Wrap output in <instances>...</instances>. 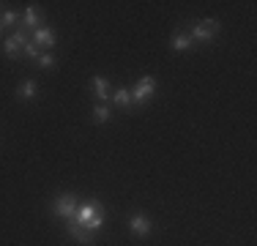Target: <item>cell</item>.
<instances>
[{"label":"cell","instance_id":"cell-1","mask_svg":"<svg viewBox=\"0 0 257 246\" xmlns=\"http://www.w3.org/2000/svg\"><path fill=\"white\" fill-rule=\"evenodd\" d=\"M74 221L79 227L90 232H99L104 227V208L99 205V200H88V202H79L77 213H74Z\"/></svg>","mask_w":257,"mask_h":246},{"label":"cell","instance_id":"cell-2","mask_svg":"<svg viewBox=\"0 0 257 246\" xmlns=\"http://www.w3.org/2000/svg\"><path fill=\"white\" fill-rule=\"evenodd\" d=\"M219 30H222L219 20H200V22L192 25V30H189V39H192V41H200V44H211V41L219 36Z\"/></svg>","mask_w":257,"mask_h":246},{"label":"cell","instance_id":"cell-3","mask_svg":"<svg viewBox=\"0 0 257 246\" xmlns=\"http://www.w3.org/2000/svg\"><path fill=\"white\" fill-rule=\"evenodd\" d=\"M128 93H132V104H137V107L148 104L156 96V77H143Z\"/></svg>","mask_w":257,"mask_h":246},{"label":"cell","instance_id":"cell-4","mask_svg":"<svg viewBox=\"0 0 257 246\" xmlns=\"http://www.w3.org/2000/svg\"><path fill=\"white\" fill-rule=\"evenodd\" d=\"M77 208H79L77 194H58V197H55V202H52V213H55V216H60L63 221L66 219H74Z\"/></svg>","mask_w":257,"mask_h":246},{"label":"cell","instance_id":"cell-5","mask_svg":"<svg viewBox=\"0 0 257 246\" xmlns=\"http://www.w3.org/2000/svg\"><path fill=\"white\" fill-rule=\"evenodd\" d=\"M66 232H69V235L74 238L77 243H82V246H93V243H96V232L79 227L74 219H66Z\"/></svg>","mask_w":257,"mask_h":246},{"label":"cell","instance_id":"cell-6","mask_svg":"<svg viewBox=\"0 0 257 246\" xmlns=\"http://www.w3.org/2000/svg\"><path fill=\"white\" fill-rule=\"evenodd\" d=\"M128 230H132L134 235L145 238V235L154 232V221L145 216V213H134V216H128Z\"/></svg>","mask_w":257,"mask_h":246},{"label":"cell","instance_id":"cell-7","mask_svg":"<svg viewBox=\"0 0 257 246\" xmlns=\"http://www.w3.org/2000/svg\"><path fill=\"white\" fill-rule=\"evenodd\" d=\"M30 41H33L39 49H50V47H55V41H58V39H55V30L52 28L41 25V28L33 30V39H30Z\"/></svg>","mask_w":257,"mask_h":246},{"label":"cell","instance_id":"cell-8","mask_svg":"<svg viewBox=\"0 0 257 246\" xmlns=\"http://www.w3.org/2000/svg\"><path fill=\"white\" fill-rule=\"evenodd\" d=\"M90 88H93V96H96V101H99V104H107L109 96H112V90H109V82H107L104 77H99V74L90 79Z\"/></svg>","mask_w":257,"mask_h":246},{"label":"cell","instance_id":"cell-9","mask_svg":"<svg viewBox=\"0 0 257 246\" xmlns=\"http://www.w3.org/2000/svg\"><path fill=\"white\" fill-rule=\"evenodd\" d=\"M41 25H44V22H41V17H39V9H36V6H28V9H25V17H22V22H20V28L30 33V30L41 28Z\"/></svg>","mask_w":257,"mask_h":246},{"label":"cell","instance_id":"cell-10","mask_svg":"<svg viewBox=\"0 0 257 246\" xmlns=\"http://www.w3.org/2000/svg\"><path fill=\"white\" fill-rule=\"evenodd\" d=\"M36 93H39V85H36V79H25V82L17 85V98H20V101H33Z\"/></svg>","mask_w":257,"mask_h":246},{"label":"cell","instance_id":"cell-11","mask_svg":"<svg viewBox=\"0 0 257 246\" xmlns=\"http://www.w3.org/2000/svg\"><path fill=\"white\" fill-rule=\"evenodd\" d=\"M194 41L189 39V33H173V39H170V47H173V52H186V49H192Z\"/></svg>","mask_w":257,"mask_h":246},{"label":"cell","instance_id":"cell-12","mask_svg":"<svg viewBox=\"0 0 257 246\" xmlns=\"http://www.w3.org/2000/svg\"><path fill=\"white\" fill-rule=\"evenodd\" d=\"M112 101L118 104L120 109H128V107H132V93H128V88H118V90H115V93H112Z\"/></svg>","mask_w":257,"mask_h":246},{"label":"cell","instance_id":"cell-13","mask_svg":"<svg viewBox=\"0 0 257 246\" xmlns=\"http://www.w3.org/2000/svg\"><path fill=\"white\" fill-rule=\"evenodd\" d=\"M109 118H112V112H109L107 104H96V107H93V120L96 123H107Z\"/></svg>","mask_w":257,"mask_h":246},{"label":"cell","instance_id":"cell-14","mask_svg":"<svg viewBox=\"0 0 257 246\" xmlns=\"http://www.w3.org/2000/svg\"><path fill=\"white\" fill-rule=\"evenodd\" d=\"M22 22V17L17 14V11H6L3 17H0V25H3V28H9V25H20Z\"/></svg>","mask_w":257,"mask_h":246},{"label":"cell","instance_id":"cell-15","mask_svg":"<svg viewBox=\"0 0 257 246\" xmlns=\"http://www.w3.org/2000/svg\"><path fill=\"white\" fill-rule=\"evenodd\" d=\"M22 55H25L28 60H39V55H41V49L33 44V41H28L25 47H22Z\"/></svg>","mask_w":257,"mask_h":246},{"label":"cell","instance_id":"cell-16","mask_svg":"<svg viewBox=\"0 0 257 246\" xmlns=\"http://www.w3.org/2000/svg\"><path fill=\"white\" fill-rule=\"evenodd\" d=\"M36 63H39L41 69H52V66H55V55H52V52H41Z\"/></svg>","mask_w":257,"mask_h":246},{"label":"cell","instance_id":"cell-17","mask_svg":"<svg viewBox=\"0 0 257 246\" xmlns=\"http://www.w3.org/2000/svg\"><path fill=\"white\" fill-rule=\"evenodd\" d=\"M0 33H3V25H0Z\"/></svg>","mask_w":257,"mask_h":246}]
</instances>
